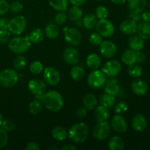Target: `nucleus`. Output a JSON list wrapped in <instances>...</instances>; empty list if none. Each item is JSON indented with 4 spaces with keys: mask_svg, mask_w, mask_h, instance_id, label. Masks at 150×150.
<instances>
[{
    "mask_svg": "<svg viewBox=\"0 0 150 150\" xmlns=\"http://www.w3.org/2000/svg\"><path fill=\"white\" fill-rule=\"evenodd\" d=\"M35 98L40 100L43 106L52 112H58L61 111L64 105L62 96L55 90L49 91L41 95L35 96Z\"/></svg>",
    "mask_w": 150,
    "mask_h": 150,
    "instance_id": "f257e3e1",
    "label": "nucleus"
},
{
    "mask_svg": "<svg viewBox=\"0 0 150 150\" xmlns=\"http://www.w3.org/2000/svg\"><path fill=\"white\" fill-rule=\"evenodd\" d=\"M89 133V128L83 122H78L73 125L67 132V137L76 144L83 143L87 139Z\"/></svg>",
    "mask_w": 150,
    "mask_h": 150,
    "instance_id": "f03ea898",
    "label": "nucleus"
},
{
    "mask_svg": "<svg viewBox=\"0 0 150 150\" xmlns=\"http://www.w3.org/2000/svg\"><path fill=\"white\" fill-rule=\"evenodd\" d=\"M31 44L28 36L16 37L9 41L8 48L13 54L19 55L27 52L30 48Z\"/></svg>",
    "mask_w": 150,
    "mask_h": 150,
    "instance_id": "7ed1b4c3",
    "label": "nucleus"
},
{
    "mask_svg": "<svg viewBox=\"0 0 150 150\" xmlns=\"http://www.w3.org/2000/svg\"><path fill=\"white\" fill-rule=\"evenodd\" d=\"M18 81V75L16 70L5 69L0 72V86L4 88L14 86Z\"/></svg>",
    "mask_w": 150,
    "mask_h": 150,
    "instance_id": "20e7f679",
    "label": "nucleus"
},
{
    "mask_svg": "<svg viewBox=\"0 0 150 150\" xmlns=\"http://www.w3.org/2000/svg\"><path fill=\"white\" fill-rule=\"evenodd\" d=\"M107 79L106 76L98 69L92 70L87 78V83L89 87L94 89H98L102 88L105 85Z\"/></svg>",
    "mask_w": 150,
    "mask_h": 150,
    "instance_id": "39448f33",
    "label": "nucleus"
},
{
    "mask_svg": "<svg viewBox=\"0 0 150 150\" xmlns=\"http://www.w3.org/2000/svg\"><path fill=\"white\" fill-rule=\"evenodd\" d=\"M27 26V21L23 16H16L9 20L8 29L10 33L13 35H20L23 33Z\"/></svg>",
    "mask_w": 150,
    "mask_h": 150,
    "instance_id": "423d86ee",
    "label": "nucleus"
},
{
    "mask_svg": "<svg viewBox=\"0 0 150 150\" xmlns=\"http://www.w3.org/2000/svg\"><path fill=\"white\" fill-rule=\"evenodd\" d=\"M63 31L64 40L69 45L77 46L81 43L82 35L79 29L76 27H65Z\"/></svg>",
    "mask_w": 150,
    "mask_h": 150,
    "instance_id": "0eeeda50",
    "label": "nucleus"
},
{
    "mask_svg": "<svg viewBox=\"0 0 150 150\" xmlns=\"http://www.w3.org/2000/svg\"><path fill=\"white\" fill-rule=\"evenodd\" d=\"M111 134V125L107 121L98 122L92 130V136L95 139L103 141L108 139Z\"/></svg>",
    "mask_w": 150,
    "mask_h": 150,
    "instance_id": "6e6552de",
    "label": "nucleus"
},
{
    "mask_svg": "<svg viewBox=\"0 0 150 150\" xmlns=\"http://www.w3.org/2000/svg\"><path fill=\"white\" fill-rule=\"evenodd\" d=\"M97 32L104 38H110L112 36L114 33V26L112 22L105 19H101L99 20L97 23L96 26Z\"/></svg>",
    "mask_w": 150,
    "mask_h": 150,
    "instance_id": "1a4fd4ad",
    "label": "nucleus"
},
{
    "mask_svg": "<svg viewBox=\"0 0 150 150\" xmlns=\"http://www.w3.org/2000/svg\"><path fill=\"white\" fill-rule=\"evenodd\" d=\"M44 81L51 86L58 84L61 79L60 73L57 69L53 67H47L43 70Z\"/></svg>",
    "mask_w": 150,
    "mask_h": 150,
    "instance_id": "9d476101",
    "label": "nucleus"
},
{
    "mask_svg": "<svg viewBox=\"0 0 150 150\" xmlns=\"http://www.w3.org/2000/svg\"><path fill=\"white\" fill-rule=\"evenodd\" d=\"M103 73L110 78L118 76L122 70V64L119 61L111 59L107 62L101 69Z\"/></svg>",
    "mask_w": 150,
    "mask_h": 150,
    "instance_id": "9b49d317",
    "label": "nucleus"
},
{
    "mask_svg": "<svg viewBox=\"0 0 150 150\" xmlns=\"http://www.w3.org/2000/svg\"><path fill=\"white\" fill-rule=\"evenodd\" d=\"M46 83L38 79H31L28 83V89L35 96L41 95L46 92Z\"/></svg>",
    "mask_w": 150,
    "mask_h": 150,
    "instance_id": "f8f14e48",
    "label": "nucleus"
},
{
    "mask_svg": "<svg viewBox=\"0 0 150 150\" xmlns=\"http://www.w3.org/2000/svg\"><path fill=\"white\" fill-rule=\"evenodd\" d=\"M111 127L118 133H125L128 129V124L122 114H116L111 121Z\"/></svg>",
    "mask_w": 150,
    "mask_h": 150,
    "instance_id": "ddd939ff",
    "label": "nucleus"
},
{
    "mask_svg": "<svg viewBox=\"0 0 150 150\" xmlns=\"http://www.w3.org/2000/svg\"><path fill=\"white\" fill-rule=\"evenodd\" d=\"M100 46V54L105 58L111 59L116 56L117 53V45L110 40H104L101 42Z\"/></svg>",
    "mask_w": 150,
    "mask_h": 150,
    "instance_id": "4468645a",
    "label": "nucleus"
},
{
    "mask_svg": "<svg viewBox=\"0 0 150 150\" xmlns=\"http://www.w3.org/2000/svg\"><path fill=\"white\" fill-rule=\"evenodd\" d=\"M63 59L67 64L76 65L80 60V54L75 48H67L63 52Z\"/></svg>",
    "mask_w": 150,
    "mask_h": 150,
    "instance_id": "2eb2a0df",
    "label": "nucleus"
},
{
    "mask_svg": "<svg viewBox=\"0 0 150 150\" xmlns=\"http://www.w3.org/2000/svg\"><path fill=\"white\" fill-rule=\"evenodd\" d=\"M138 23L135 21L130 18H127L121 22L120 25V29L124 35H132L137 32Z\"/></svg>",
    "mask_w": 150,
    "mask_h": 150,
    "instance_id": "dca6fc26",
    "label": "nucleus"
},
{
    "mask_svg": "<svg viewBox=\"0 0 150 150\" xmlns=\"http://www.w3.org/2000/svg\"><path fill=\"white\" fill-rule=\"evenodd\" d=\"M131 127L135 131L143 132L147 127V120L142 114H137L131 120Z\"/></svg>",
    "mask_w": 150,
    "mask_h": 150,
    "instance_id": "f3484780",
    "label": "nucleus"
},
{
    "mask_svg": "<svg viewBox=\"0 0 150 150\" xmlns=\"http://www.w3.org/2000/svg\"><path fill=\"white\" fill-rule=\"evenodd\" d=\"M132 92L138 96H144L148 92V84L142 79H136L131 83Z\"/></svg>",
    "mask_w": 150,
    "mask_h": 150,
    "instance_id": "a211bd4d",
    "label": "nucleus"
},
{
    "mask_svg": "<svg viewBox=\"0 0 150 150\" xmlns=\"http://www.w3.org/2000/svg\"><path fill=\"white\" fill-rule=\"evenodd\" d=\"M67 17L74 23L76 26H81L82 25V17H83V11L79 6L73 5L69 10Z\"/></svg>",
    "mask_w": 150,
    "mask_h": 150,
    "instance_id": "6ab92c4d",
    "label": "nucleus"
},
{
    "mask_svg": "<svg viewBox=\"0 0 150 150\" xmlns=\"http://www.w3.org/2000/svg\"><path fill=\"white\" fill-rule=\"evenodd\" d=\"M104 91L105 93H108L113 96H117L120 92V87L119 85L118 81L114 77L109 80L106 81L105 85H104Z\"/></svg>",
    "mask_w": 150,
    "mask_h": 150,
    "instance_id": "aec40b11",
    "label": "nucleus"
},
{
    "mask_svg": "<svg viewBox=\"0 0 150 150\" xmlns=\"http://www.w3.org/2000/svg\"><path fill=\"white\" fill-rule=\"evenodd\" d=\"M128 10L130 12L142 13L146 7V0H127Z\"/></svg>",
    "mask_w": 150,
    "mask_h": 150,
    "instance_id": "412c9836",
    "label": "nucleus"
},
{
    "mask_svg": "<svg viewBox=\"0 0 150 150\" xmlns=\"http://www.w3.org/2000/svg\"><path fill=\"white\" fill-rule=\"evenodd\" d=\"M130 49L135 51H142L144 47V40L142 39L139 35H132L127 41Z\"/></svg>",
    "mask_w": 150,
    "mask_h": 150,
    "instance_id": "4be33fe9",
    "label": "nucleus"
},
{
    "mask_svg": "<svg viewBox=\"0 0 150 150\" xmlns=\"http://www.w3.org/2000/svg\"><path fill=\"white\" fill-rule=\"evenodd\" d=\"M110 117V111L108 108L100 105L95 110V119L97 122L107 121Z\"/></svg>",
    "mask_w": 150,
    "mask_h": 150,
    "instance_id": "5701e85b",
    "label": "nucleus"
},
{
    "mask_svg": "<svg viewBox=\"0 0 150 150\" xmlns=\"http://www.w3.org/2000/svg\"><path fill=\"white\" fill-rule=\"evenodd\" d=\"M121 59L122 62L127 66L135 64V63L137 62V54H136V51H133L131 49L126 50L122 54Z\"/></svg>",
    "mask_w": 150,
    "mask_h": 150,
    "instance_id": "b1692460",
    "label": "nucleus"
},
{
    "mask_svg": "<svg viewBox=\"0 0 150 150\" xmlns=\"http://www.w3.org/2000/svg\"><path fill=\"white\" fill-rule=\"evenodd\" d=\"M98 21L96 15L93 13H86L82 18V26L87 29H92L95 27Z\"/></svg>",
    "mask_w": 150,
    "mask_h": 150,
    "instance_id": "393cba45",
    "label": "nucleus"
},
{
    "mask_svg": "<svg viewBox=\"0 0 150 150\" xmlns=\"http://www.w3.org/2000/svg\"><path fill=\"white\" fill-rule=\"evenodd\" d=\"M125 142L120 136H113L108 140V148L110 150H122L125 148Z\"/></svg>",
    "mask_w": 150,
    "mask_h": 150,
    "instance_id": "a878e982",
    "label": "nucleus"
},
{
    "mask_svg": "<svg viewBox=\"0 0 150 150\" xmlns=\"http://www.w3.org/2000/svg\"><path fill=\"white\" fill-rule=\"evenodd\" d=\"M86 63L89 68L92 70H96L99 68L100 66L101 59L98 54L92 53L86 57Z\"/></svg>",
    "mask_w": 150,
    "mask_h": 150,
    "instance_id": "bb28decb",
    "label": "nucleus"
},
{
    "mask_svg": "<svg viewBox=\"0 0 150 150\" xmlns=\"http://www.w3.org/2000/svg\"><path fill=\"white\" fill-rule=\"evenodd\" d=\"M98 98L94 94L88 93L83 97V106L89 111L95 109V107L98 105Z\"/></svg>",
    "mask_w": 150,
    "mask_h": 150,
    "instance_id": "cd10ccee",
    "label": "nucleus"
},
{
    "mask_svg": "<svg viewBox=\"0 0 150 150\" xmlns=\"http://www.w3.org/2000/svg\"><path fill=\"white\" fill-rule=\"evenodd\" d=\"M138 35L141 37L142 39L149 40L150 39V24L149 23L142 21L138 24L137 32Z\"/></svg>",
    "mask_w": 150,
    "mask_h": 150,
    "instance_id": "c85d7f7f",
    "label": "nucleus"
},
{
    "mask_svg": "<svg viewBox=\"0 0 150 150\" xmlns=\"http://www.w3.org/2000/svg\"><path fill=\"white\" fill-rule=\"evenodd\" d=\"M44 36H45V34L43 31L41 29L37 28L32 30L28 37H29L31 43L38 44L43 40Z\"/></svg>",
    "mask_w": 150,
    "mask_h": 150,
    "instance_id": "c756f323",
    "label": "nucleus"
},
{
    "mask_svg": "<svg viewBox=\"0 0 150 150\" xmlns=\"http://www.w3.org/2000/svg\"><path fill=\"white\" fill-rule=\"evenodd\" d=\"M116 103L115 96L109 95L108 93H103L100 98V105L110 108H112Z\"/></svg>",
    "mask_w": 150,
    "mask_h": 150,
    "instance_id": "7c9ffc66",
    "label": "nucleus"
},
{
    "mask_svg": "<svg viewBox=\"0 0 150 150\" xmlns=\"http://www.w3.org/2000/svg\"><path fill=\"white\" fill-rule=\"evenodd\" d=\"M51 135L52 137L58 142H62L67 138V132L61 126L54 127L51 131Z\"/></svg>",
    "mask_w": 150,
    "mask_h": 150,
    "instance_id": "2f4dec72",
    "label": "nucleus"
},
{
    "mask_svg": "<svg viewBox=\"0 0 150 150\" xmlns=\"http://www.w3.org/2000/svg\"><path fill=\"white\" fill-rule=\"evenodd\" d=\"M44 34L48 38L51 40L56 39L59 35V29L57 25L54 23H49L45 27Z\"/></svg>",
    "mask_w": 150,
    "mask_h": 150,
    "instance_id": "473e14b6",
    "label": "nucleus"
},
{
    "mask_svg": "<svg viewBox=\"0 0 150 150\" xmlns=\"http://www.w3.org/2000/svg\"><path fill=\"white\" fill-rule=\"evenodd\" d=\"M50 6L57 11H64L68 7V0H48Z\"/></svg>",
    "mask_w": 150,
    "mask_h": 150,
    "instance_id": "72a5a7b5",
    "label": "nucleus"
},
{
    "mask_svg": "<svg viewBox=\"0 0 150 150\" xmlns=\"http://www.w3.org/2000/svg\"><path fill=\"white\" fill-rule=\"evenodd\" d=\"M85 76V70L81 66H74L70 70V76L75 81H80Z\"/></svg>",
    "mask_w": 150,
    "mask_h": 150,
    "instance_id": "f704fd0d",
    "label": "nucleus"
},
{
    "mask_svg": "<svg viewBox=\"0 0 150 150\" xmlns=\"http://www.w3.org/2000/svg\"><path fill=\"white\" fill-rule=\"evenodd\" d=\"M29 111L32 115H38L39 114L41 111H42V108H43V105L41 103L40 100L36 99L32 100V102L29 103Z\"/></svg>",
    "mask_w": 150,
    "mask_h": 150,
    "instance_id": "c9c22d12",
    "label": "nucleus"
},
{
    "mask_svg": "<svg viewBox=\"0 0 150 150\" xmlns=\"http://www.w3.org/2000/svg\"><path fill=\"white\" fill-rule=\"evenodd\" d=\"M127 73H128L130 76L135 78V79H137V78H139L142 75V73H143V69L141 67V65L135 63V64L128 65V67H127Z\"/></svg>",
    "mask_w": 150,
    "mask_h": 150,
    "instance_id": "e433bc0d",
    "label": "nucleus"
},
{
    "mask_svg": "<svg viewBox=\"0 0 150 150\" xmlns=\"http://www.w3.org/2000/svg\"><path fill=\"white\" fill-rule=\"evenodd\" d=\"M27 64V59L25 57L19 54L13 60V67L16 70H23Z\"/></svg>",
    "mask_w": 150,
    "mask_h": 150,
    "instance_id": "4c0bfd02",
    "label": "nucleus"
},
{
    "mask_svg": "<svg viewBox=\"0 0 150 150\" xmlns=\"http://www.w3.org/2000/svg\"><path fill=\"white\" fill-rule=\"evenodd\" d=\"M44 70L43 64L40 61H35L29 65V70L34 75H38L42 73Z\"/></svg>",
    "mask_w": 150,
    "mask_h": 150,
    "instance_id": "58836bf2",
    "label": "nucleus"
},
{
    "mask_svg": "<svg viewBox=\"0 0 150 150\" xmlns=\"http://www.w3.org/2000/svg\"><path fill=\"white\" fill-rule=\"evenodd\" d=\"M108 14H109V12H108V9L102 5L99 6L96 9V11H95V15H96L97 18L99 20L107 18L108 16Z\"/></svg>",
    "mask_w": 150,
    "mask_h": 150,
    "instance_id": "ea45409f",
    "label": "nucleus"
},
{
    "mask_svg": "<svg viewBox=\"0 0 150 150\" xmlns=\"http://www.w3.org/2000/svg\"><path fill=\"white\" fill-rule=\"evenodd\" d=\"M103 41V37L98 32H94L89 36V42L94 46H99Z\"/></svg>",
    "mask_w": 150,
    "mask_h": 150,
    "instance_id": "a19ab883",
    "label": "nucleus"
},
{
    "mask_svg": "<svg viewBox=\"0 0 150 150\" xmlns=\"http://www.w3.org/2000/svg\"><path fill=\"white\" fill-rule=\"evenodd\" d=\"M67 20V15L64 11H58L54 17V21L57 25H63Z\"/></svg>",
    "mask_w": 150,
    "mask_h": 150,
    "instance_id": "79ce46f5",
    "label": "nucleus"
},
{
    "mask_svg": "<svg viewBox=\"0 0 150 150\" xmlns=\"http://www.w3.org/2000/svg\"><path fill=\"white\" fill-rule=\"evenodd\" d=\"M128 110V105L124 101H120L117 103L114 107V111L117 114H123Z\"/></svg>",
    "mask_w": 150,
    "mask_h": 150,
    "instance_id": "37998d69",
    "label": "nucleus"
},
{
    "mask_svg": "<svg viewBox=\"0 0 150 150\" xmlns=\"http://www.w3.org/2000/svg\"><path fill=\"white\" fill-rule=\"evenodd\" d=\"M8 142V134L2 127H0V149L5 147Z\"/></svg>",
    "mask_w": 150,
    "mask_h": 150,
    "instance_id": "c03bdc74",
    "label": "nucleus"
},
{
    "mask_svg": "<svg viewBox=\"0 0 150 150\" xmlns=\"http://www.w3.org/2000/svg\"><path fill=\"white\" fill-rule=\"evenodd\" d=\"M1 127L7 132H12L16 129V125L10 120H3Z\"/></svg>",
    "mask_w": 150,
    "mask_h": 150,
    "instance_id": "a18cd8bd",
    "label": "nucleus"
},
{
    "mask_svg": "<svg viewBox=\"0 0 150 150\" xmlns=\"http://www.w3.org/2000/svg\"><path fill=\"white\" fill-rule=\"evenodd\" d=\"M23 6L21 1H14L10 4V10L12 13H18L23 10Z\"/></svg>",
    "mask_w": 150,
    "mask_h": 150,
    "instance_id": "49530a36",
    "label": "nucleus"
},
{
    "mask_svg": "<svg viewBox=\"0 0 150 150\" xmlns=\"http://www.w3.org/2000/svg\"><path fill=\"white\" fill-rule=\"evenodd\" d=\"M10 32L8 29H0V43L6 44L10 41Z\"/></svg>",
    "mask_w": 150,
    "mask_h": 150,
    "instance_id": "de8ad7c7",
    "label": "nucleus"
},
{
    "mask_svg": "<svg viewBox=\"0 0 150 150\" xmlns=\"http://www.w3.org/2000/svg\"><path fill=\"white\" fill-rule=\"evenodd\" d=\"M10 10V4L6 0H0V16L4 15Z\"/></svg>",
    "mask_w": 150,
    "mask_h": 150,
    "instance_id": "09e8293b",
    "label": "nucleus"
},
{
    "mask_svg": "<svg viewBox=\"0 0 150 150\" xmlns=\"http://www.w3.org/2000/svg\"><path fill=\"white\" fill-rule=\"evenodd\" d=\"M76 117L79 119H83L84 117H86L87 115V109L83 107H79L77 110H76Z\"/></svg>",
    "mask_w": 150,
    "mask_h": 150,
    "instance_id": "8fccbe9b",
    "label": "nucleus"
},
{
    "mask_svg": "<svg viewBox=\"0 0 150 150\" xmlns=\"http://www.w3.org/2000/svg\"><path fill=\"white\" fill-rule=\"evenodd\" d=\"M136 54H137V62L139 64H144L146 60V54L142 51H136Z\"/></svg>",
    "mask_w": 150,
    "mask_h": 150,
    "instance_id": "3c124183",
    "label": "nucleus"
},
{
    "mask_svg": "<svg viewBox=\"0 0 150 150\" xmlns=\"http://www.w3.org/2000/svg\"><path fill=\"white\" fill-rule=\"evenodd\" d=\"M129 18L132 19V20L135 21L136 22H139L142 20V13H133V12L129 11Z\"/></svg>",
    "mask_w": 150,
    "mask_h": 150,
    "instance_id": "603ef678",
    "label": "nucleus"
},
{
    "mask_svg": "<svg viewBox=\"0 0 150 150\" xmlns=\"http://www.w3.org/2000/svg\"><path fill=\"white\" fill-rule=\"evenodd\" d=\"M25 149L26 150H39L40 146L37 143L34 142H30L26 144L25 146Z\"/></svg>",
    "mask_w": 150,
    "mask_h": 150,
    "instance_id": "864d4df0",
    "label": "nucleus"
},
{
    "mask_svg": "<svg viewBox=\"0 0 150 150\" xmlns=\"http://www.w3.org/2000/svg\"><path fill=\"white\" fill-rule=\"evenodd\" d=\"M9 20L6 18H0V29H7Z\"/></svg>",
    "mask_w": 150,
    "mask_h": 150,
    "instance_id": "5fc2aeb1",
    "label": "nucleus"
},
{
    "mask_svg": "<svg viewBox=\"0 0 150 150\" xmlns=\"http://www.w3.org/2000/svg\"><path fill=\"white\" fill-rule=\"evenodd\" d=\"M142 20L146 23H150V11H145L142 13Z\"/></svg>",
    "mask_w": 150,
    "mask_h": 150,
    "instance_id": "6e6d98bb",
    "label": "nucleus"
},
{
    "mask_svg": "<svg viewBox=\"0 0 150 150\" xmlns=\"http://www.w3.org/2000/svg\"><path fill=\"white\" fill-rule=\"evenodd\" d=\"M69 1H70V4H72L73 5L80 7V6L83 5L87 0H69Z\"/></svg>",
    "mask_w": 150,
    "mask_h": 150,
    "instance_id": "4d7b16f0",
    "label": "nucleus"
},
{
    "mask_svg": "<svg viewBox=\"0 0 150 150\" xmlns=\"http://www.w3.org/2000/svg\"><path fill=\"white\" fill-rule=\"evenodd\" d=\"M77 148L73 144H66L61 148L62 150H76Z\"/></svg>",
    "mask_w": 150,
    "mask_h": 150,
    "instance_id": "13d9d810",
    "label": "nucleus"
},
{
    "mask_svg": "<svg viewBox=\"0 0 150 150\" xmlns=\"http://www.w3.org/2000/svg\"><path fill=\"white\" fill-rule=\"evenodd\" d=\"M112 3L114 4H117V5H120V4H123L127 1V0H110Z\"/></svg>",
    "mask_w": 150,
    "mask_h": 150,
    "instance_id": "bf43d9fd",
    "label": "nucleus"
},
{
    "mask_svg": "<svg viewBox=\"0 0 150 150\" xmlns=\"http://www.w3.org/2000/svg\"><path fill=\"white\" fill-rule=\"evenodd\" d=\"M2 122H3V117H2V115H1V113H0V127H1Z\"/></svg>",
    "mask_w": 150,
    "mask_h": 150,
    "instance_id": "052dcab7",
    "label": "nucleus"
},
{
    "mask_svg": "<svg viewBox=\"0 0 150 150\" xmlns=\"http://www.w3.org/2000/svg\"><path fill=\"white\" fill-rule=\"evenodd\" d=\"M97 1H104V0H97Z\"/></svg>",
    "mask_w": 150,
    "mask_h": 150,
    "instance_id": "680f3d73",
    "label": "nucleus"
},
{
    "mask_svg": "<svg viewBox=\"0 0 150 150\" xmlns=\"http://www.w3.org/2000/svg\"><path fill=\"white\" fill-rule=\"evenodd\" d=\"M149 138H150V132H149Z\"/></svg>",
    "mask_w": 150,
    "mask_h": 150,
    "instance_id": "e2e57ef3",
    "label": "nucleus"
}]
</instances>
